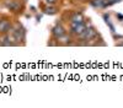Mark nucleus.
<instances>
[{
  "label": "nucleus",
  "mask_w": 123,
  "mask_h": 108,
  "mask_svg": "<svg viewBox=\"0 0 123 108\" xmlns=\"http://www.w3.org/2000/svg\"><path fill=\"white\" fill-rule=\"evenodd\" d=\"M70 27H71V33H74V34H76V36H80V34L86 29V26L84 25V22H81V23L71 22Z\"/></svg>",
  "instance_id": "obj_1"
},
{
  "label": "nucleus",
  "mask_w": 123,
  "mask_h": 108,
  "mask_svg": "<svg viewBox=\"0 0 123 108\" xmlns=\"http://www.w3.org/2000/svg\"><path fill=\"white\" fill-rule=\"evenodd\" d=\"M96 36H97V32L95 31L94 28H91V27L90 28H86L85 31L80 34V37L83 38V39H85V41H90V39L95 38Z\"/></svg>",
  "instance_id": "obj_2"
},
{
  "label": "nucleus",
  "mask_w": 123,
  "mask_h": 108,
  "mask_svg": "<svg viewBox=\"0 0 123 108\" xmlns=\"http://www.w3.org/2000/svg\"><path fill=\"white\" fill-rule=\"evenodd\" d=\"M52 33H53V36H54L55 38L59 39V38H62V37L65 34V29L62 27L60 25H57V26L52 29Z\"/></svg>",
  "instance_id": "obj_3"
},
{
  "label": "nucleus",
  "mask_w": 123,
  "mask_h": 108,
  "mask_svg": "<svg viewBox=\"0 0 123 108\" xmlns=\"http://www.w3.org/2000/svg\"><path fill=\"white\" fill-rule=\"evenodd\" d=\"M10 27H11V23H10L9 20H1L0 21V33H6Z\"/></svg>",
  "instance_id": "obj_4"
},
{
  "label": "nucleus",
  "mask_w": 123,
  "mask_h": 108,
  "mask_svg": "<svg viewBox=\"0 0 123 108\" xmlns=\"http://www.w3.org/2000/svg\"><path fill=\"white\" fill-rule=\"evenodd\" d=\"M71 22H76V23L84 22V16H83V14H80V12H74L73 15H71Z\"/></svg>",
  "instance_id": "obj_5"
},
{
  "label": "nucleus",
  "mask_w": 123,
  "mask_h": 108,
  "mask_svg": "<svg viewBox=\"0 0 123 108\" xmlns=\"http://www.w3.org/2000/svg\"><path fill=\"white\" fill-rule=\"evenodd\" d=\"M91 5L95 7H105L106 5V0H92Z\"/></svg>",
  "instance_id": "obj_6"
},
{
  "label": "nucleus",
  "mask_w": 123,
  "mask_h": 108,
  "mask_svg": "<svg viewBox=\"0 0 123 108\" xmlns=\"http://www.w3.org/2000/svg\"><path fill=\"white\" fill-rule=\"evenodd\" d=\"M43 11H44V14H47V15H53V14L57 12V9L53 7V6H47V7H44Z\"/></svg>",
  "instance_id": "obj_7"
},
{
  "label": "nucleus",
  "mask_w": 123,
  "mask_h": 108,
  "mask_svg": "<svg viewBox=\"0 0 123 108\" xmlns=\"http://www.w3.org/2000/svg\"><path fill=\"white\" fill-rule=\"evenodd\" d=\"M54 1H55V0H50V1H49V4H53Z\"/></svg>",
  "instance_id": "obj_8"
}]
</instances>
